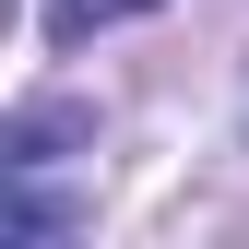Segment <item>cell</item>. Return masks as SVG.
Segmentation results:
<instances>
[{
	"mask_svg": "<svg viewBox=\"0 0 249 249\" xmlns=\"http://www.w3.org/2000/svg\"><path fill=\"white\" fill-rule=\"evenodd\" d=\"M95 12H154V0H59L48 24H59V36H83V24H95Z\"/></svg>",
	"mask_w": 249,
	"mask_h": 249,
	"instance_id": "6da1fadb",
	"label": "cell"
},
{
	"mask_svg": "<svg viewBox=\"0 0 249 249\" xmlns=\"http://www.w3.org/2000/svg\"><path fill=\"white\" fill-rule=\"evenodd\" d=\"M237 131H249V83H237Z\"/></svg>",
	"mask_w": 249,
	"mask_h": 249,
	"instance_id": "7a4b0ae2",
	"label": "cell"
}]
</instances>
